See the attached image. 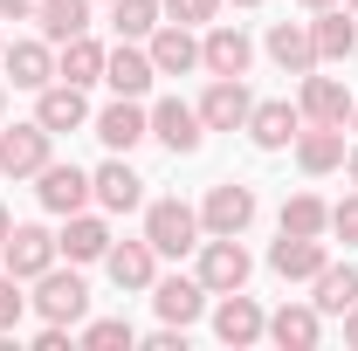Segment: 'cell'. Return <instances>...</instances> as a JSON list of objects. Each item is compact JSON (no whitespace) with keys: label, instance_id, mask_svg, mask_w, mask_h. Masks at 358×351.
Listing matches in <instances>:
<instances>
[{"label":"cell","instance_id":"obj_1","mask_svg":"<svg viewBox=\"0 0 358 351\" xmlns=\"http://www.w3.org/2000/svg\"><path fill=\"white\" fill-rule=\"evenodd\" d=\"M145 241H152V255H186V248H200V214L179 207V200H152Z\"/></svg>","mask_w":358,"mask_h":351},{"label":"cell","instance_id":"obj_2","mask_svg":"<svg viewBox=\"0 0 358 351\" xmlns=\"http://www.w3.org/2000/svg\"><path fill=\"white\" fill-rule=\"evenodd\" d=\"M200 282H207V296L241 289V282H248V248H241L234 234H214V241L200 248Z\"/></svg>","mask_w":358,"mask_h":351},{"label":"cell","instance_id":"obj_3","mask_svg":"<svg viewBox=\"0 0 358 351\" xmlns=\"http://www.w3.org/2000/svg\"><path fill=\"white\" fill-rule=\"evenodd\" d=\"M0 248H7V275H21V282H35V275H42V268H55V255H62L48 227H14Z\"/></svg>","mask_w":358,"mask_h":351},{"label":"cell","instance_id":"obj_4","mask_svg":"<svg viewBox=\"0 0 358 351\" xmlns=\"http://www.w3.org/2000/svg\"><path fill=\"white\" fill-rule=\"evenodd\" d=\"M35 282H42L35 310H42L48 324H76V317L90 310V289H83V275H62V268H42Z\"/></svg>","mask_w":358,"mask_h":351},{"label":"cell","instance_id":"obj_5","mask_svg":"<svg viewBox=\"0 0 358 351\" xmlns=\"http://www.w3.org/2000/svg\"><path fill=\"white\" fill-rule=\"evenodd\" d=\"M248 110H255V96L241 89V76H214V89L200 96V124H207V131H234V124H248Z\"/></svg>","mask_w":358,"mask_h":351},{"label":"cell","instance_id":"obj_6","mask_svg":"<svg viewBox=\"0 0 358 351\" xmlns=\"http://www.w3.org/2000/svg\"><path fill=\"white\" fill-rule=\"evenodd\" d=\"M48 166V131L42 124H14V131H0V173L28 179Z\"/></svg>","mask_w":358,"mask_h":351},{"label":"cell","instance_id":"obj_7","mask_svg":"<svg viewBox=\"0 0 358 351\" xmlns=\"http://www.w3.org/2000/svg\"><path fill=\"white\" fill-rule=\"evenodd\" d=\"M35 124H42L48 138H55V131H76V124H90L83 83H48V89H42V103H35Z\"/></svg>","mask_w":358,"mask_h":351},{"label":"cell","instance_id":"obj_8","mask_svg":"<svg viewBox=\"0 0 358 351\" xmlns=\"http://www.w3.org/2000/svg\"><path fill=\"white\" fill-rule=\"evenodd\" d=\"M268 268H275L282 282H303V275L317 282V268H324V241H317V234H282V241L268 248Z\"/></svg>","mask_w":358,"mask_h":351},{"label":"cell","instance_id":"obj_9","mask_svg":"<svg viewBox=\"0 0 358 351\" xmlns=\"http://www.w3.org/2000/svg\"><path fill=\"white\" fill-rule=\"evenodd\" d=\"M35 179H42L35 193H42L48 214H83V200H90V173H76V166H42Z\"/></svg>","mask_w":358,"mask_h":351},{"label":"cell","instance_id":"obj_10","mask_svg":"<svg viewBox=\"0 0 358 351\" xmlns=\"http://www.w3.org/2000/svg\"><path fill=\"white\" fill-rule=\"evenodd\" d=\"M296 131H303V110H296V103H255V110H248V138H255L262 152H282Z\"/></svg>","mask_w":358,"mask_h":351},{"label":"cell","instance_id":"obj_11","mask_svg":"<svg viewBox=\"0 0 358 351\" xmlns=\"http://www.w3.org/2000/svg\"><path fill=\"white\" fill-rule=\"evenodd\" d=\"M152 303H159L166 324H193V317L207 310V282H200V275H166V282L152 289Z\"/></svg>","mask_w":358,"mask_h":351},{"label":"cell","instance_id":"obj_12","mask_svg":"<svg viewBox=\"0 0 358 351\" xmlns=\"http://www.w3.org/2000/svg\"><path fill=\"white\" fill-rule=\"evenodd\" d=\"M200 220H207V234H241V227L255 220V193H248V186H214Z\"/></svg>","mask_w":358,"mask_h":351},{"label":"cell","instance_id":"obj_13","mask_svg":"<svg viewBox=\"0 0 358 351\" xmlns=\"http://www.w3.org/2000/svg\"><path fill=\"white\" fill-rule=\"evenodd\" d=\"M268 55H275L289 76H310L317 69V42H310L303 21H275V28H268Z\"/></svg>","mask_w":358,"mask_h":351},{"label":"cell","instance_id":"obj_14","mask_svg":"<svg viewBox=\"0 0 358 351\" xmlns=\"http://www.w3.org/2000/svg\"><path fill=\"white\" fill-rule=\"evenodd\" d=\"M303 117L310 124H345L352 117V89L338 76H303Z\"/></svg>","mask_w":358,"mask_h":351},{"label":"cell","instance_id":"obj_15","mask_svg":"<svg viewBox=\"0 0 358 351\" xmlns=\"http://www.w3.org/2000/svg\"><path fill=\"white\" fill-rule=\"evenodd\" d=\"M214 331H221V345H255V338L268 331V317L248 303L241 289H227V303L214 310Z\"/></svg>","mask_w":358,"mask_h":351},{"label":"cell","instance_id":"obj_16","mask_svg":"<svg viewBox=\"0 0 358 351\" xmlns=\"http://www.w3.org/2000/svg\"><path fill=\"white\" fill-rule=\"evenodd\" d=\"M152 76H159V69H152V55H138V48H124V42L103 55V83L117 89V96H145Z\"/></svg>","mask_w":358,"mask_h":351},{"label":"cell","instance_id":"obj_17","mask_svg":"<svg viewBox=\"0 0 358 351\" xmlns=\"http://www.w3.org/2000/svg\"><path fill=\"white\" fill-rule=\"evenodd\" d=\"M145 131H152V117L138 110V96H117V103H110V110L96 117V138H103L110 152H131V145H138Z\"/></svg>","mask_w":358,"mask_h":351},{"label":"cell","instance_id":"obj_18","mask_svg":"<svg viewBox=\"0 0 358 351\" xmlns=\"http://www.w3.org/2000/svg\"><path fill=\"white\" fill-rule=\"evenodd\" d=\"M90 193H96V200H103V207H110V214H131L138 200H145V179H138L131 166H124V159H110V166H103V173L90 179Z\"/></svg>","mask_w":358,"mask_h":351},{"label":"cell","instance_id":"obj_19","mask_svg":"<svg viewBox=\"0 0 358 351\" xmlns=\"http://www.w3.org/2000/svg\"><path fill=\"white\" fill-rule=\"evenodd\" d=\"M152 138H166L173 152H193V145H200V110L179 103V96H166V103L152 110Z\"/></svg>","mask_w":358,"mask_h":351},{"label":"cell","instance_id":"obj_20","mask_svg":"<svg viewBox=\"0 0 358 351\" xmlns=\"http://www.w3.org/2000/svg\"><path fill=\"white\" fill-rule=\"evenodd\" d=\"M310 42H317V62H345V55L358 48L352 14H331V7H317V21H310Z\"/></svg>","mask_w":358,"mask_h":351},{"label":"cell","instance_id":"obj_21","mask_svg":"<svg viewBox=\"0 0 358 351\" xmlns=\"http://www.w3.org/2000/svg\"><path fill=\"white\" fill-rule=\"evenodd\" d=\"M248 55H255V48H248L241 28H214V35L200 42V62H207L214 76H241V69H248Z\"/></svg>","mask_w":358,"mask_h":351},{"label":"cell","instance_id":"obj_22","mask_svg":"<svg viewBox=\"0 0 358 351\" xmlns=\"http://www.w3.org/2000/svg\"><path fill=\"white\" fill-rule=\"evenodd\" d=\"M193 62H200V42H193V35H186L179 21L152 35V69H159V76H186Z\"/></svg>","mask_w":358,"mask_h":351},{"label":"cell","instance_id":"obj_23","mask_svg":"<svg viewBox=\"0 0 358 351\" xmlns=\"http://www.w3.org/2000/svg\"><path fill=\"white\" fill-rule=\"evenodd\" d=\"M0 62H7V76H14L21 89H48V76H55V62H48L42 42H7Z\"/></svg>","mask_w":358,"mask_h":351},{"label":"cell","instance_id":"obj_24","mask_svg":"<svg viewBox=\"0 0 358 351\" xmlns=\"http://www.w3.org/2000/svg\"><path fill=\"white\" fill-rule=\"evenodd\" d=\"M268 338L282 351H310L317 345V303H282L275 317H268Z\"/></svg>","mask_w":358,"mask_h":351},{"label":"cell","instance_id":"obj_25","mask_svg":"<svg viewBox=\"0 0 358 351\" xmlns=\"http://www.w3.org/2000/svg\"><path fill=\"white\" fill-rule=\"evenodd\" d=\"M55 248H62L69 262H103V255H110V227L90 220V214H69V234H62Z\"/></svg>","mask_w":358,"mask_h":351},{"label":"cell","instance_id":"obj_26","mask_svg":"<svg viewBox=\"0 0 358 351\" xmlns=\"http://www.w3.org/2000/svg\"><path fill=\"white\" fill-rule=\"evenodd\" d=\"M296 159H303V173L345 166V124H317V131H303V138H296Z\"/></svg>","mask_w":358,"mask_h":351},{"label":"cell","instance_id":"obj_27","mask_svg":"<svg viewBox=\"0 0 358 351\" xmlns=\"http://www.w3.org/2000/svg\"><path fill=\"white\" fill-rule=\"evenodd\" d=\"M352 303H358V268H352V262H345V268L324 262V268H317V317H324V310H331V317H345Z\"/></svg>","mask_w":358,"mask_h":351},{"label":"cell","instance_id":"obj_28","mask_svg":"<svg viewBox=\"0 0 358 351\" xmlns=\"http://www.w3.org/2000/svg\"><path fill=\"white\" fill-rule=\"evenodd\" d=\"M35 21H42L48 42H76V35L90 28V0H42V7H35Z\"/></svg>","mask_w":358,"mask_h":351},{"label":"cell","instance_id":"obj_29","mask_svg":"<svg viewBox=\"0 0 358 351\" xmlns=\"http://www.w3.org/2000/svg\"><path fill=\"white\" fill-rule=\"evenodd\" d=\"M103 262H110V282H117V289H152V241H124V248H110Z\"/></svg>","mask_w":358,"mask_h":351},{"label":"cell","instance_id":"obj_30","mask_svg":"<svg viewBox=\"0 0 358 351\" xmlns=\"http://www.w3.org/2000/svg\"><path fill=\"white\" fill-rule=\"evenodd\" d=\"M55 76H62V83H96V76H103V48L83 42V35H76V42H62V62H55Z\"/></svg>","mask_w":358,"mask_h":351},{"label":"cell","instance_id":"obj_31","mask_svg":"<svg viewBox=\"0 0 358 351\" xmlns=\"http://www.w3.org/2000/svg\"><path fill=\"white\" fill-rule=\"evenodd\" d=\"M110 28H117L124 42L152 35V28H159V0H110Z\"/></svg>","mask_w":358,"mask_h":351},{"label":"cell","instance_id":"obj_32","mask_svg":"<svg viewBox=\"0 0 358 351\" xmlns=\"http://www.w3.org/2000/svg\"><path fill=\"white\" fill-rule=\"evenodd\" d=\"M324 227H331V207L310 200V193H296V200L282 207V234H324Z\"/></svg>","mask_w":358,"mask_h":351},{"label":"cell","instance_id":"obj_33","mask_svg":"<svg viewBox=\"0 0 358 351\" xmlns=\"http://www.w3.org/2000/svg\"><path fill=\"white\" fill-rule=\"evenodd\" d=\"M138 331L124 324V317H103V324H90L83 331V345H96V351H117V345H131Z\"/></svg>","mask_w":358,"mask_h":351},{"label":"cell","instance_id":"obj_34","mask_svg":"<svg viewBox=\"0 0 358 351\" xmlns=\"http://www.w3.org/2000/svg\"><path fill=\"white\" fill-rule=\"evenodd\" d=\"M21 310H28V296H21V275H0V331H14V324H21Z\"/></svg>","mask_w":358,"mask_h":351},{"label":"cell","instance_id":"obj_35","mask_svg":"<svg viewBox=\"0 0 358 351\" xmlns=\"http://www.w3.org/2000/svg\"><path fill=\"white\" fill-rule=\"evenodd\" d=\"M214 7H221V0H166V14H173L179 28H193V21H214Z\"/></svg>","mask_w":358,"mask_h":351},{"label":"cell","instance_id":"obj_36","mask_svg":"<svg viewBox=\"0 0 358 351\" xmlns=\"http://www.w3.org/2000/svg\"><path fill=\"white\" fill-rule=\"evenodd\" d=\"M331 234H338V241H358V193L331 207Z\"/></svg>","mask_w":358,"mask_h":351},{"label":"cell","instance_id":"obj_37","mask_svg":"<svg viewBox=\"0 0 358 351\" xmlns=\"http://www.w3.org/2000/svg\"><path fill=\"white\" fill-rule=\"evenodd\" d=\"M21 14H35V0H0V21H21Z\"/></svg>","mask_w":358,"mask_h":351},{"label":"cell","instance_id":"obj_38","mask_svg":"<svg viewBox=\"0 0 358 351\" xmlns=\"http://www.w3.org/2000/svg\"><path fill=\"white\" fill-rule=\"evenodd\" d=\"M345 338H352V345H358V303L345 310Z\"/></svg>","mask_w":358,"mask_h":351},{"label":"cell","instance_id":"obj_39","mask_svg":"<svg viewBox=\"0 0 358 351\" xmlns=\"http://www.w3.org/2000/svg\"><path fill=\"white\" fill-rule=\"evenodd\" d=\"M7 234H14V220H7V207H0V241H7Z\"/></svg>","mask_w":358,"mask_h":351},{"label":"cell","instance_id":"obj_40","mask_svg":"<svg viewBox=\"0 0 358 351\" xmlns=\"http://www.w3.org/2000/svg\"><path fill=\"white\" fill-rule=\"evenodd\" d=\"M303 7H331V0H303Z\"/></svg>","mask_w":358,"mask_h":351},{"label":"cell","instance_id":"obj_41","mask_svg":"<svg viewBox=\"0 0 358 351\" xmlns=\"http://www.w3.org/2000/svg\"><path fill=\"white\" fill-rule=\"evenodd\" d=\"M352 124H358V96H352Z\"/></svg>","mask_w":358,"mask_h":351},{"label":"cell","instance_id":"obj_42","mask_svg":"<svg viewBox=\"0 0 358 351\" xmlns=\"http://www.w3.org/2000/svg\"><path fill=\"white\" fill-rule=\"evenodd\" d=\"M352 179H358V152H352Z\"/></svg>","mask_w":358,"mask_h":351},{"label":"cell","instance_id":"obj_43","mask_svg":"<svg viewBox=\"0 0 358 351\" xmlns=\"http://www.w3.org/2000/svg\"><path fill=\"white\" fill-rule=\"evenodd\" d=\"M234 7H255V0H234Z\"/></svg>","mask_w":358,"mask_h":351},{"label":"cell","instance_id":"obj_44","mask_svg":"<svg viewBox=\"0 0 358 351\" xmlns=\"http://www.w3.org/2000/svg\"><path fill=\"white\" fill-rule=\"evenodd\" d=\"M0 110H7V89H0Z\"/></svg>","mask_w":358,"mask_h":351},{"label":"cell","instance_id":"obj_45","mask_svg":"<svg viewBox=\"0 0 358 351\" xmlns=\"http://www.w3.org/2000/svg\"><path fill=\"white\" fill-rule=\"evenodd\" d=\"M352 14H358V0H352Z\"/></svg>","mask_w":358,"mask_h":351},{"label":"cell","instance_id":"obj_46","mask_svg":"<svg viewBox=\"0 0 358 351\" xmlns=\"http://www.w3.org/2000/svg\"><path fill=\"white\" fill-rule=\"evenodd\" d=\"M0 48H7V42H0Z\"/></svg>","mask_w":358,"mask_h":351}]
</instances>
